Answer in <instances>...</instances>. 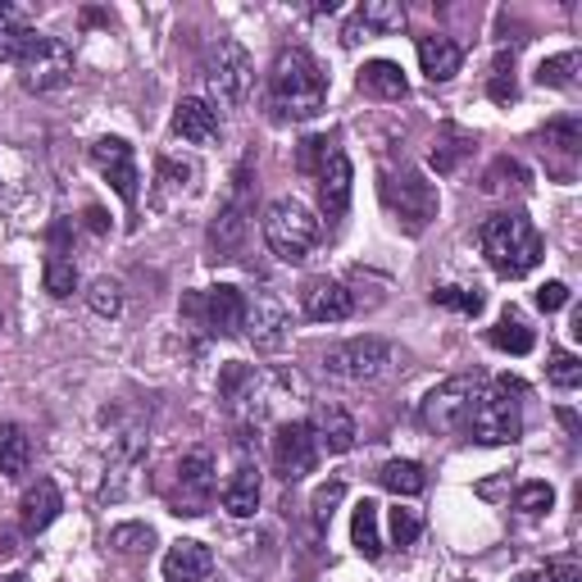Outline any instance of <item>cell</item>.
I'll list each match as a JSON object with an SVG mask.
<instances>
[{"label":"cell","mask_w":582,"mask_h":582,"mask_svg":"<svg viewBox=\"0 0 582 582\" xmlns=\"http://www.w3.org/2000/svg\"><path fill=\"white\" fill-rule=\"evenodd\" d=\"M269 96L283 118H315L328 105V73L310 50H278L269 73Z\"/></svg>","instance_id":"1"},{"label":"cell","mask_w":582,"mask_h":582,"mask_svg":"<svg viewBox=\"0 0 582 582\" xmlns=\"http://www.w3.org/2000/svg\"><path fill=\"white\" fill-rule=\"evenodd\" d=\"M478 241H482L487 264H492L501 278H524V273H533L546 255L541 232L524 219V214H492V219H482Z\"/></svg>","instance_id":"2"},{"label":"cell","mask_w":582,"mask_h":582,"mask_svg":"<svg viewBox=\"0 0 582 582\" xmlns=\"http://www.w3.org/2000/svg\"><path fill=\"white\" fill-rule=\"evenodd\" d=\"M319 232H323V224L315 219V209L292 201V196L273 201L264 209V241H269V251L278 260H287V264H300L305 255H310L319 247Z\"/></svg>","instance_id":"3"},{"label":"cell","mask_w":582,"mask_h":582,"mask_svg":"<svg viewBox=\"0 0 582 582\" xmlns=\"http://www.w3.org/2000/svg\"><path fill=\"white\" fill-rule=\"evenodd\" d=\"M514 396H524V383L518 378H501L492 391H482L473 410H469V433L482 442V446H510L524 433V414H518V401Z\"/></svg>","instance_id":"4"},{"label":"cell","mask_w":582,"mask_h":582,"mask_svg":"<svg viewBox=\"0 0 582 582\" xmlns=\"http://www.w3.org/2000/svg\"><path fill=\"white\" fill-rule=\"evenodd\" d=\"M323 369L342 383H378L396 369V346L387 336H351L323 355Z\"/></svg>","instance_id":"5"},{"label":"cell","mask_w":582,"mask_h":582,"mask_svg":"<svg viewBox=\"0 0 582 582\" xmlns=\"http://www.w3.org/2000/svg\"><path fill=\"white\" fill-rule=\"evenodd\" d=\"M478 396H482V378H469V374L437 383L433 391L423 396V410H419L423 427H427V433H455V427H465Z\"/></svg>","instance_id":"6"},{"label":"cell","mask_w":582,"mask_h":582,"mask_svg":"<svg viewBox=\"0 0 582 582\" xmlns=\"http://www.w3.org/2000/svg\"><path fill=\"white\" fill-rule=\"evenodd\" d=\"M205 82H209V91H214V96H219L224 105H247L251 82H255V65H251L247 46L232 42V37H224L219 46L209 50V59H205Z\"/></svg>","instance_id":"7"},{"label":"cell","mask_w":582,"mask_h":582,"mask_svg":"<svg viewBox=\"0 0 582 582\" xmlns=\"http://www.w3.org/2000/svg\"><path fill=\"white\" fill-rule=\"evenodd\" d=\"M315 465H319L315 427L305 419H287L278 433H273V469H278L283 482H300L305 473H315Z\"/></svg>","instance_id":"8"},{"label":"cell","mask_w":582,"mask_h":582,"mask_svg":"<svg viewBox=\"0 0 582 582\" xmlns=\"http://www.w3.org/2000/svg\"><path fill=\"white\" fill-rule=\"evenodd\" d=\"M23 87L27 91H59L73 78V50L59 42V37H42L33 42V50L23 55Z\"/></svg>","instance_id":"9"},{"label":"cell","mask_w":582,"mask_h":582,"mask_svg":"<svg viewBox=\"0 0 582 582\" xmlns=\"http://www.w3.org/2000/svg\"><path fill=\"white\" fill-rule=\"evenodd\" d=\"M241 332L251 336V346L255 351H283L287 346V332H292V315H287V305L273 296V292H260L255 305L247 300V323H241Z\"/></svg>","instance_id":"10"},{"label":"cell","mask_w":582,"mask_h":582,"mask_svg":"<svg viewBox=\"0 0 582 582\" xmlns=\"http://www.w3.org/2000/svg\"><path fill=\"white\" fill-rule=\"evenodd\" d=\"M91 164L101 169V178L110 182V187L118 192V201L124 205H137V156H133V146L124 137H101L96 146H91Z\"/></svg>","instance_id":"11"},{"label":"cell","mask_w":582,"mask_h":582,"mask_svg":"<svg viewBox=\"0 0 582 582\" xmlns=\"http://www.w3.org/2000/svg\"><path fill=\"white\" fill-rule=\"evenodd\" d=\"M251 205H247V173H237V187H232V196H228V205L219 209V219L209 224V251H214V260H232L237 255V247L247 241V228H251Z\"/></svg>","instance_id":"12"},{"label":"cell","mask_w":582,"mask_h":582,"mask_svg":"<svg viewBox=\"0 0 582 582\" xmlns=\"http://www.w3.org/2000/svg\"><path fill=\"white\" fill-rule=\"evenodd\" d=\"M214 497V459L209 450H187L178 459V514H205Z\"/></svg>","instance_id":"13"},{"label":"cell","mask_w":582,"mask_h":582,"mask_svg":"<svg viewBox=\"0 0 582 582\" xmlns=\"http://www.w3.org/2000/svg\"><path fill=\"white\" fill-rule=\"evenodd\" d=\"M300 305H305V319L315 323H342L355 315V296L336 278H310L300 287Z\"/></svg>","instance_id":"14"},{"label":"cell","mask_w":582,"mask_h":582,"mask_svg":"<svg viewBox=\"0 0 582 582\" xmlns=\"http://www.w3.org/2000/svg\"><path fill=\"white\" fill-rule=\"evenodd\" d=\"M387 196L410 232H423L427 219H437V192H433V182H423L419 173H406L401 187H387Z\"/></svg>","instance_id":"15"},{"label":"cell","mask_w":582,"mask_h":582,"mask_svg":"<svg viewBox=\"0 0 582 582\" xmlns=\"http://www.w3.org/2000/svg\"><path fill=\"white\" fill-rule=\"evenodd\" d=\"M173 133L187 141V146H209L219 141V110H214L205 96H182L173 105Z\"/></svg>","instance_id":"16"},{"label":"cell","mask_w":582,"mask_h":582,"mask_svg":"<svg viewBox=\"0 0 582 582\" xmlns=\"http://www.w3.org/2000/svg\"><path fill=\"white\" fill-rule=\"evenodd\" d=\"M59 510H65V497H59V487H55L50 478H37V482L23 492V501H19V528H23L27 537H37V533H46V528L55 524Z\"/></svg>","instance_id":"17"},{"label":"cell","mask_w":582,"mask_h":582,"mask_svg":"<svg viewBox=\"0 0 582 582\" xmlns=\"http://www.w3.org/2000/svg\"><path fill=\"white\" fill-rule=\"evenodd\" d=\"M319 178V205L328 219H342L346 205H351V182H355V169L346 160V150H332L328 164L315 173Z\"/></svg>","instance_id":"18"},{"label":"cell","mask_w":582,"mask_h":582,"mask_svg":"<svg viewBox=\"0 0 582 582\" xmlns=\"http://www.w3.org/2000/svg\"><path fill=\"white\" fill-rule=\"evenodd\" d=\"M201 310H205V328L214 336H237L241 323H247V296H241L237 287H209Z\"/></svg>","instance_id":"19"},{"label":"cell","mask_w":582,"mask_h":582,"mask_svg":"<svg viewBox=\"0 0 582 582\" xmlns=\"http://www.w3.org/2000/svg\"><path fill=\"white\" fill-rule=\"evenodd\" d=\"M459 65H465V50H459V42H450L442 33L419 37V69H423L427 82H450L459 73Z\"/></svg>","instance_id":"20"},{"label":"cell","mask_w":582,"mask_h":582,"mask_svg":"<svg viewBox=\"0 0 582 582\" xmlns=\"http://www.w3.org/2000/svg\"><path fill=\"white\" fill-rule=\"evenodd\" d=\"M160 569H164V582H205L214 569V556L201 541H173Z\"/></svg>","instance_id":"21"},{"label":"cell","mask_w":582,"mask_h":582,"mask_svg":"<svg viewBox=\"0 0 582 582\" xmlns=\"http://www.w3.org/2000/svg\"><path fill=\"white\" fill-rule=\"evenodd\" d=\"M310 427H315L319 450H328V455H346V450L355 446V437H360L355 419H351L342 406H319V414H315Z\"/></svg>","instance_id":"22"},{"label":"cell","mask_w":582,"mask_h":582,"mask_svg":"<svg viewBox=\"0 0 582 582\" xmlns=\"http://www.w3.org/2000/svg\"><path fill=\"white\" fill-rule=\"evenodd\" d=\"M360 91H369L378 101H406L410 96V78L396 59H369L360 69Z\"/></svg>","instance_id":"23"},{"label":"cell","mask_w":582,"mask_h":582,"mask_svg":"<svg viewBox=\"0 0 582 582\" xmlns=\"http://www.w3.org/2000/svg\"><path fill=\"white\" fill-rule=\"evenodd\" d=\"M224 510L232 518H251L260 510V469L255 465H241L228 482H224Z\"/></svg>","instance_id":"24"},{"label":"cell","mask_w":582,"mask_h":582,"mask_svg":"<svg viewBox=\"0 0 582 582\" xmlns=\"http://www.w3.org/2000/svg\"><path fill=\"white\" fill-rule=\"evenodd\" d=\"M27 469H33V442L19 423H0V473L23 478Z\"/></svg>","instance_id":"25"},{"label":"cell","mask_w":582,"mask_h":582,"mask_svg":"<svg viewBox=\"0 0 582 582\" xmlns=\"http://www.w3.org/2000/svg\"><path fill=\"white\" fill-rule=\"evenodd\" d=\"M351 541L364 560H383V528H378V505L360 501L351 514Z\"/></svg>","instance_id":"26"},{"label":"cell","mask_w":582,"mask_h":582,"mask_svg":"<svg viewBox=\"0 0 582 582\" xmlns=\"http://www.w3.org/2000/svg\"><path fill=\"white\" fill-rule=\"evenodd\" d=\"M355 19L364 23V33H369V37L401 33V27H406V5H401V0H364V5L355 10Z\"/></svg>","instance_id":"27"},{"label":"cell","mask_w":582,"mask_h":582,"mask_svg":"<svg viewBox=\"0 0 582 582\" xmlns=\"http://www.w3.org/2000/svg\"><path fill=\"white\" fill-rule=\"evenodd\" d=\"M487 342H492L497 351H505V355H528V351L537 346V336H533V328L518 319L514 310H505V315L497 319V328L487 332Z\"/></svg>","instance_id":"28"},{"label":"cell","mask_w":582,"mask_h":582,"mask_svg":"<svg viewBox=\"0 0 582 582\" xmlns=\"http://www.w3.org/2000/svg\"><path fill=\"white\" fill-rule=\"evenodd\" d=\"M469 156H473V137H469L465 128H446V133L433 141V156H427V160H433L437 173H455Z\"/></svg>","instance_id":"29"},{"label":"cell","mask_w":582,"mask_h":582,"mask_svg":"<svg viewBox=\"0 0 582 582\" xmlns=\"http://www.w3.org/2000/svg\"><path fill=\"white\" fill-rule=\"evenodd\" d=\"M378 482L387 487V492H396V497H419L423 487H427V473H423V465H414V459H387Z\"/></svg>","instance_id":"30"},{"label":"cell","mask_w":582,"mask_h":582,"mask_svg":"<svg viewBox=\"0 0 582 582\" xmlns=\"http://www.w3.org/2000/svg\"><path fill=\"white\" fill-rule=\"evenodd\" d=\"M192 178H196V164H192V160H173V156H164V160L156 164V201L169 205L173 192H187V187H192Z\"/></svg>","instance_id":"31"},{"label":"cell","mask_w":582,"mask_h":582,"mask_svg":"<svg viewBox=\"0 0 582 582\" xmlns=\"http://www.w3.org/2000/svg\"><path fill=\"white\" fill-rule=\"evenodd\" d=\"M528 187V173H524V164L518 160H510V156H501L492 169L482 173V192L487 196H501V192H524Z\"/></svg>","instance_id":"32"},{"label":"cell","mask_w":582,"mask_h":582,"mask_svg":"<svg viewBox=\"0 0 582 582\" xmlns=\"http://www.w3.org/2000/svg\"><path fill=\"white\" fill-rule=\"evenodd\" d=\"M578 69H582V55L578 50L550 55V59H541V65H537V87H573Z\"/></svg>","instance_id":"33"},{"label":"cell","mask_w":582,"mask_h":582,"mask_svg":"<svg viewBox=\"0 0 582 582\" xmlns=\"http://www.w3.org/2000/svg\"><path fill=\"white\" fill-rule=\"evenodd\" d=\"M42 283H46V292L50 296H73L78 292V264H73V255H50L46 260V269H42Z\"/></svg>","instance_id":"34"},{"label":"cell","mask_w":582,"mask_h":582,"mask_svg":"<svg viewBox=\"0 0 582 582\" xmlns=\"http://www.w3.org/2000/svg\"><path fill=\"white\" fill-rule=\"evenodd\" d=\"M541 141L550 150H560V156H578V150H582V124L573 114H560V118H550V124H546Z\"/></svg>","instance_id":"35"},{"label":"cell","mask_w":582,"mask_h":582,"mask_svg":"<svg viewBox=\"0 0 582 582\" xmlns=\"http://www.w3.org/2000/svg\"><path fill=\"white\" fill-rule=\"evenodd\" d=\"M87 305H91V315H101V319H118L124 315V287H118V278H96L87 287Z\"/></svg>","instance_id":"36"},{"label":"cell","mask_w":582,"mask_h":582,"mask_svg":"<svg viewBox=\"0 0 582 582\" xmlns=\"http://www.w3.org/2000/svg\"><path fill=\"white\" fill-rule=\"evenodd\" d=\"M546 378H550V387H560V391H573V387L582 383V360H578L573 351H550Z\"/></svg>","instance_id":"37"},{"label":"cell","mask_w":582,"mask_h":582,"mask_svg":"<svg viewBox=\"0 0 582 582\" xmlns=\"http://www.w3.org/2000/svg\"><path fill=\"white\" fill-rule=\"evenodd\" d=\"M342 497H346V482H323L319 492H315V501H310V514H315V528H319V533L332 524V510L342 505Z\"/></svg>","instance_id":"38"},{"label":"cell","mask_w":582,"mask_h":582,"mask_svg":"<svg viewBox=\"0 0 582 582\" xmlns=\"http://www.w3.org/2000/svg\"><path fill=\"white\" fill-rule=\"evenodd\" d=\"M433 300L442 310H455V315H478L482 310V292H469V287H437Z\"/></svg>","instance_id":"39"},{"label":"cell","mask_w":582,"mask_h":582,"mask_svg":"<svg viewBox=\"0 0 582 582\" xmlns=\"http://www.w3.org/2000/svg\"><path fill=\"white\" fill-rule=\"evenodd\" d=\"M550 505H556V492H550V482H524L514 497V510L524 514H546Z\"/></svg>","instance_id":"40"},{"label":"cell","mask_w":582,"mask_h":582,"mask_svg":"<svg viewBox=\"0 0 582 582\" xmlns=\"http://www.w3.org/2000/svg\"><path fill=\"white\" fill-rule=\"evenodd\" d=\"M150 541H156V533H150L146 524H118L110 533V546H118L124 556H137V550H150Z\"/></svg>","instance_id":"41"},{"label":"cell","mask_w":582,"mask_h":582,"mask_svg":"<svg viewBox=\"0 0 582 582\" xmlns=\"http://www.w3.org/2000/svg\"><path fill=\"white\" fill-rule=\"evenodd\" d=\"M419 533H423V518L414 510H391V537H396V546H414Z\"/></svg>","instance_id":"42"},{"label":"cell","mask_w":582,"mask_h":582,"mask_svg":"<svg viewBox=\"0 0 582 582\" xmlns=\"http://www.w3.org/2000/svg\"><path fill=\"white\" fill-rule=\"evenodd\" d=\"M332 150H336V146H332L328 137H310V141H300V160H296V164H300L305 173H319V169L328 164Z\"/></svg>","instance_id":"43"},{"label":"cell","mask_w":582,"mask_h":582,"mask_svg":"<svg viewBox=\"0 0 582 582\" xmlns=\"http://www.w3.org/2000/svg\"><path fill=\"white\" fill-rule=\"evenodd\" d=\"M564 305H569V287H564V283H546V287H537V310L556 315V310H564Z\"/></svg>","instance_id":"44"},{"label":"cell","mask_w":582,"mask_h":582,"mask_svg":"<svg viewBox=\"0 0 582 582\" xmlns=\"http://www.w3.org/2000/svg\"><path fill=\"white\" fill-rule=\"evenodd\" d=\"M487 91H492V101H514V73L505 69V59H501V65L492 69V82H487Z\"/></svg>","instance_id":"45"},{"label":"cell","mask_w":582,"mask_h":582,"mask_svg":"<svg viewBox=\"0 0 582 582\" xmlns=\"http://www.w3.org/2000/svg\"><path fill=\"white\" fill-rule=\"evenodd\" d=\"M546 582H582V569L573 560H556L546 569Z\"/></svg>","instance_id":"46"},{"label":"cell","mask_w":582,"mask_h":582,"mask_svg":"<svg viewBox=\"0 0 582 582\" xmlns=\"http://www.w3.org/2000/svg\"><path fill=\"white\" fill-rule=\"evenodd\" d=\"M87 228L96 232V237H105V232H110V219H105V209H101V205H87Z\"/></svg>","instance_id":"47"},{"label":"cell","mask_w":582,"mask_h":582,"mask_svg":"<svg viewBox=\"0 0 582 582\" xmlns=\"http://www.w3.org/2000/svg\"><path fill=\"white\" fill-rule=\"evenodd\" d=\"M364 37H369V33H364V23L351 14V19H346V27H342V46H360Z\"/></svg>","instance_id":"48"},{"label":"cell","mask_w":582,"mask_h":582,"mask_svg":"<svg viewBox=\"0 0 582 582\" xmlns=\"http://www.w3.org/2000/svg\"><path fill=\"white\" fill-rule=\"evenodd\" d=\"M10 27H19V14L10 5H0V33H10Z\"/></svg>","instance_id":"49"},{"label":"cell","mask_w":582,"mask_h":582,"mask_svg":"<svg viewBox=\"0 0 582 582\" xmlns=\"http://www.w3.org/2000/svg\"><path fill=\"white\" fill-rule=\"evenodd\" d=\"M514 582H546V578H541V573H518Z\"/></svg>","instance_id":"50"},{"label":"cell","mask_w":582,"mask_h":582,"mask_svg":"<svg viewBox=\"0 0 582 582\" xmlns=\"http://www.w3.org/2000/svg\"><path fill=\"white\" fill-rule=\"evenodd\" d=\"M5 582H27V578H23V573H10V578H5Z\"/></svg>","instance_id":"51"}]
</instances>
